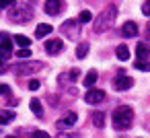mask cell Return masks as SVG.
Instances as JSON below:
<instances>
[{
  "mask_svg": "<svg viewBox=\"0 0 150 138\" xmlns=\"http://www.w3.org/2000/svg\"><path fill=\"white\" fill-rule=\"evenodd\" d=\"M111 120H113L115 130H127L132 126V122H134V109L129 105H119V107L113 109Z\"/></svg>",
  "mask_w": 150,
  "mask_h": 138,
  "instance_id": "obj_1",
  "label": "cell"
},
{
  "mask_svg": "<svg viewBox=\"0 0 150 138\" xmlns=\"http://www.w3.org/2000/svg\"><path fill=\"white\" fill-rule=\"evenodd\" d=\"M115 17H117V6L115 4H109L95 21V33H103L107 31L113 23H115Z\"/></svg>",
  "mask_w": 150,
  "mask_h": 138,
  "instance_id": "obj_2",
  "label": "cell"
},
{
  "mask_svg": "<svg viewBox=\"0 0 150 138\" xmlns=\"http://www.w3.org/2000/svg\"><path fill=\"white\" fill-rule=\"evenodd\" d=\"M33 17V6L29 2H13L11 4V19L15 23H27Z\"/></svg>",
  "mask_w": 150,
  "mask_h": 138,
  "instance_id": "obj_3",
  "label": "cell"
},
{
  "mask_svg": "<svg viewBox=\"0 0 150 138\" xmlns=\"http://www.w3.org/2000/svg\"><path fill=\"white\" fill-rule=\"evenodd\" d=\"M132 87H134V78H132V76H125L123 72L113 78V89H115V91H127V89H132Z\"/></svg>",
  "mask_w": 150,
  "mask_h": 138,
  "instance_id": "obj_4",
  "label": "cell"
},
{
  "mask_svg": "<svg viewBox=\"0 0 150 138\" xmlns=\"http://www.w3.org/2000/svg\"><path fill=\"white\" fill-rule=\"evenodd\" d=\"M105 97H107L105 91H101V89H88L86 95H84V101H86L88 105H97V103H103Z\"/></svg>",
  "mask_w": 150,
  "mask_h": 138,
  "instance_id": "obj_5",
  "label": "cell"
},
{
  "mask_svg": "<svg viewBox=\"0 0 150 138\" xmlns=\"http://www.w3.org/2000/svg\"><path fill=\"white\" fill-rule=\"evenodd\" d=\"M11 56H13V39L11 37H2L0 39V58H2V62H4Z\"/></svg>",
  "mask_w": 150,
  "mask_h": 138,
  "instance_id": "obj_6",
  "label": "cell"
},
{
  "mask_svg": "<svg viewBox=\"0 0 150 138\" xmlns=\"http://www.w3.org/2000/svg\"><path fill=\"white\" fill-rule=\"evenodd\" d=\"M60 31L66 35V37H78V21H64Z\"/></svg>",
  "mask_w": 150,
  "mask_h": 138,
  "instance_id": "obj_7",
  "label": "cell"
},
{
  "mask_svg": "<svg viewBox=\"0 0 150 138\" xmlns=\"http://www.w3.org/2000/svg\"><path fill=\"white\" fill-rule=\"evenodd\" d=\"M43 48H45V52H47L50 56H56V54H60V52L64 50V41H62V39H47Z\"/></svg>",
  "mask_w": 150,
  "mask_h": 138,
  "instance_id": "obj_8",
  "label": "cell"
},
{
  "mask_svg": "<svg viewBox=\"0 0 150 138\" xmlns=\"http://www.w3.org/2000/svg\"><path fill=\"white\" fill-rule=\"evenodd\" d=\"M41 62H27V64H21L19 68H17V74H33V72H37V70H41Z\"/></svg>",
  "mask_w": 150,
  "mask_h": 138,
  "instance_id": "obj_9",
  "label": "cell"
},
{
  "mask_svg": "<svg viewBox=\"0 0 150 138\" xmlns=\"http://www.w3.org/2000/svg\"><path fill=\"white\" fill-rule=\"evenodd\" d=\"M62 9H64V2H60V0H47V2H45V13L52 15V17L60 15Z\"/></svg>",
  "mask_w": 150,
  "mask_h": 138,
  "instance_id": "obj_10",
  "label": "cell"
},
{
  "mask_svg": "<svg viewBox=\"0 0 150 138\" xmlns=\"http://www.w3.org/2000/svg\"><path fill=\"white\" fill-rule=\"evenodd\" d=\"M121 35H123V37H136V35H138V25H136L134 21L123 23V25H121Z\"/></svg>",
  "mask_w": 150,
  "mask_h": 138,
  "instance_id": "obj_11",
  "label": "cell"
},
{
  "mask_svg": "<svg viewBox=\"0 0 150 138\" xmlns=\"http://www.w3.org/2000/svg\"><path fill=\"white\" fill-rule=\"evenodd\" d=\"M76 122H78V115H76L74 111H70V113H66V115L58 122V128H72Z\"/></svg>",
  "mask_w": 150,
  "mask_h": 138,
  "instance_id": "obj_12",
  "label": "cell"
},
{
  "mask_svg": "<svg viewBox=\"0 0 150 138\" xmlns=\"http://www.w3.org/2000/svg\"><path fill=\"white\" fill-rule=\"evenodd\" d=\"M52 31H54V27H52V25H47V23H39V25H37V29H35V37H37V39H41V37L50 35Z\"/></svg>",
  "mask_w": 150,
  "mask_h": 138,
  "instance_id": "obj_13",
  "label": "cell"
},
{
  "mask_svg": "<svg viewBox=\"0 0 150 138\" xmlns=\"http://www.w3.org/2000/svg\"><path fill=\"white\" fill-rule=\"evenodd\" d=\"M97 76H99V74H97V70H88V72L84 74V80H82V85H84L86 89H91V87L97 83Z\"/></svg>",
  "mask_w": 150,
  "mask_h": 138,
  "instance_id": "obj_14",
  "label": "cell"
},
{
  "mask_svg": "<svg viewBox=\"0 0 150 138\" xmlns=\"http://www.w3.org/2000/svg\"><path fill=\"white\" fill-rule=\"evenodd\" d=\"M15 117H17V113H15L13 109H4V111H0V124H2V126H4V124H11Z\"/></svg>",
  "mask_w": 150,
  "mask_h": 138,
  "instance_id": "obj_15",
  "label": "cell"
},
{
  "mask_svg": "<svg viewBox=\"0 0 150 138\" xmlns=\"http://www.w3.org/2000/svg\"><path fill=\"white\" fill-rule=\"evenodd\" d=\"M148 54H150V50H148L146 43H138V46H136V58H138V60H146Z\"/></svg>",
  "mask_w": 150,
  "mask_h": 138,
  "instance_id": "obj_16",
  "label": "cell"
},
{
  "mask_svg": "<svg viewBox=\"0 0 150 138\" xmlns=\"http://www.w3.org/2000/svg\"><path fill=\"white\" fill-rule=\"evenodd\" d=\"M91 120H93V124H95L97 128H105V113H103V111H93Z\"/></svg>",
  "mask_w": 150,
  "mask_h": 138,
  "instance_id": "obj_17",
  "label": "cell"
},
{
  "mask_svg": "<svg viewBox=\"0 0 150 138\" xmlns=\"http://www.w3.org/2000/svg\"><path fill=\"white\" fill-rule=\"evenodd\" d=\"M115 56H117L121 62H125V60L129 58V50H127V46H117V48H115Z\"/></svg>",
  "mask_w": 150,
  "mask_h": 138,
  "instance_id": "obj_18",
  "label": "cell"
},
{
  "mask_svg": "<svg viewBox=\"0 0 150 138\" xmlns=\"http://www.w3.org/2000/svg\"><path fill=\"white\" fill-rule=\"evenodd\" d=\"M29 107H31V111H33V113H35L37 117H41V115H43V105L39 103V99H31Z\"/></svg>",
  "mask_w": 150,
  "mask_h": 138,
  "instance_id": "obj_19",
  "label": "cell"
},
{
  "mask_svg": "<svg viewBox=\"0 0 150 138\" xmlns=\"http://www.w3.org/2000/svg\"><path fill=\"white\" fill-rule=\"evenodd\" d=\"M91 21H93V13H91V11H82V13L78 15V23L86 25V23H91Z\"/></svg>",
  "mask_w": 150,
  "mask_h": 138,
  "instance_id": "obj_20",
  "label": "cell"
},
{
  "mask_svg": "<svg viewBox=\"0 0 150 138\" xmlns=\"http://www.w3.org/2000/svg\"><path fill=\"white\" fill-rule=\"evenodd\" d=\"M15 41H17L21 48H29V46H31V39L25 37V35H15Z\"/></svg>",
  "mask_w": 150,
  "mask_h": 138,
  "instance_id": "obj_21",
  "label": "cell"
},
{
  "mask_svg": "<svg viewBox=\"0 0 150 138\" xmlns=\"http://www.w3.org/2000/svg\"><path fill=\"white\" fill-rule=\"evenodd\" d=\"M86 54H88V43H80V46L76 48V56H78V58H84Z\"/></svg>",
  "mask_w": 150,
  "mask_h": 138,
  "instance_id": "obj_22",
  "label": "cell"
},
{
  "mask_svg": "<svg viewBox=\"0 0 150 138\" xmlns=\"http://www.w3.org/2000/svg\"><path fill=\"white\" fill-rule=\"evenodd\" d=\"M136 68H138V70H144V72H150V62H146V60H136Z\"/></svg>",
  "mask_w": 150,
  "mask_h": 138,
  "instance_id": "obj_23",
  "label": "cell"
},
{
  "mask_svg": "<svg viewBox=\"0 0 150 138\" xmlns=\"http://www.w3.org/2000/svg\"><path fill=\"white\" fill-rule=\"evenodd\" d=\"M15 54H17V58L25 60V58H29V56H31V50H29V48H21V50H17Z\"/></svg>",
  "mask_w": 150,
  "mask_h": 138,
  "instance_id": "obj_24",
  "label": "cell"
},
{
  "mask_svg": "<svg viewBox=\"0 0 150 138\" xmlns=\"http://www.w3.org/2000/svg\"><path fill=\"white\" fill-rule=\"evenodd\" d=\"M33 138H52L47 132H43V130H37L35 134H33Z\"/></svg>",
  "mask_w": 150,
  "mask_h": 138,
  "instance_id": "obj_25",
  "label": "cell"
},
{
  "mask_svg": "<svg viewBox=\"0 0 150 138\" xmlns=\"http://www.w3.org/2000/svg\"><path fill=\"white\" fill-rule=\"evenodd\" d=\"M142 13H144L146 17H150V2H144V4H142Z\"/></svg>",
  "mask_w": 150,
  "mask_h": 138,
  "instance_id": "obj_26",
  "label": "cell"
},
{
  "mask_svg": "<svg viewBox=\"0 0 150 138\" xmlns=\"http://www.w3.org/2000/svg\"><path fill=\"white\" fill-rule=\"evenodd\" d=\"M11 93V87L8 85H0V95H8Z\"/></svg>",
  "mask_w": 150,
  "mask_h": 138,
  "instance_id": "obj_27",
  "label": "cell"
},
{
  "mask_svg": "<svg viewBox=\"0 0 150 138\" xmlns=\"http://www.w3.org/2000/svg\"><path fill=\"white\" fill-rule=\"evenodd\" d=\"M29 89H31V91H37V89H39V80H31V83H29Z\"/></svg>",
  "mask_w": 150,
  "mask_h": 138,
  "instance_id": "obj_28",
  "label": "cell"
},
{
  "mask_svg": "<svg viewBox=\"0 0 150 138\" xmlns=\"http://www.w3.org/2000/svg\"><path fill=\"white\" fill-rule=\"evenodd\" d=\"M4 72H6V64L0 60V74H4Z\"/></svg>",
  "mask_w": 150,
  "mask_h": 138,
  "instance_id": "obj_29",
  "label": "cell"
},
{
  "mask_svg": "<svg viewBox=\"0 0 150 138\" xmlns=\"http://www.w3.org/2000/svg\"><path fill=\"white\" fill-rule=\"evenodd\" d=\"M58 138H74V136H68V134H62V136H58Z\"/></svg>",
  "mask_w": 150,
  "mask_h": 138,
  "instance_id": "obj_30",
  "label": "cell"
},
{
  "mask_svg": "<svg viewBox=\"0 0 150 138\" xmlns=\"http://www.w3.org/2000/svg\"><path fill=\"white\" fill-rule=\"evenodd\" d=\"M8 138H15V136H8Z\"/></svg>",
  "mask_w": 150,
  "mask_h": 138,
  "instance_id": "obj_31",
  "label": "cell"
},
{
  "mask_svg": "<svg viewBox=\"0 0 150 138\" xmlns=\"http://www.w3.org/2000/svg\"><path fill=\"white\" fill-rule=\"evenodd\" d=\"M148 31H150V25H148Z\"/></svg>",
  "mask_w": 150,
  "mask_h": 138,
  "instance_id": "obj_32",
  "label": "cell"
}]
</instances>
